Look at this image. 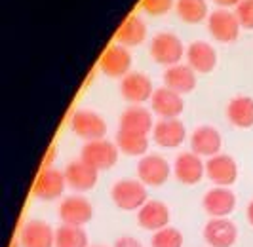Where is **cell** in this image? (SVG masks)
<instances>
[{"mask_svg":"<svg viewBox=\"0 0 253 247\" xmlns=\"http://www.w3.org/2000/svg\"><path fill=\"white\" fill-rule=\"evenodd\" d=\"M111 198H113L114 206L124 211H139L149 202L147 186L143 185L139 179L116 181L111 190Z\"/></svg>","mask_w":253,"mask_h":247,"instance_id":"1","label":"cell"},{"mask_svg":"<svg viewBox=\"0 0 253 247\" xmlns=\"http://www.w3.org/2000/svg\"><path fill=\"white\" fill-rule=\"evenodd\" d=\"M118 145L111 143L107 139H99V141H88L82 152H80V160L86 162L97 171H105L111 169L114 164L118 162Z\"/></svg>","mask_w":253,"mask_h":247,"instance_id":"2","label":"cell"},{"mask_svg":"<svg viewBox=\"0 0 253 247\" xmlns=\"http://www.w3.org/2000/svg\"><path fill=\"white\" fill-rule=\"evenodd\" d=\"M151 55L156 63L173 67L183 59V44L173 33H158L151 42Z\"/></svg>","mask_w":253,"mask_h":247,"instance_id":"3","label":"cell"},{"mask_svg":"<svg viewBox=\"0 0 253 247\" xmlns=\"http://www.w3.org/2000/svg\"><path fill=\"white\" fill-rule=\"evenodd\" d=\"M171 167L160 154H147L137 164V177L145 186H162L169 179Z\"/></svg>","mask_w":253,"mask_h":247,"instance_id":"4","label":"cell"},{"mask_svg":"<svg viewBox=\"0 0 253 247\" xmlns=\"http://www.w3.org/2000/svg\"><path fill=\"white\" fill-rule=\"evenodd\" d=\"M242 25L236 13L228 10H215L208 17V31L219 42H234L240 35Z\"/></svg>","mask_w":253,"mask_h":247,"instance_id":"5","label":"cell"},{"mask_svg":"<svg viewBox=\"0 0 253 247\" xmlns=\"http://www.w3.org/2000/svg\"><path fill=\"white\" fill-rule=\"evenodd\" d=\"M206 175L208 179L217 186L228 188L238 179V165L232 156L228 154H217L206 162Z\"/></svg>","mask_w":253,"mask_h":247,"instance_id":"6","label":"cell"},{"mask_svg":"<svg viewBox=\"0 0 253 247\" xmlns=\"http://www.w3.org/2000/svg\"><path fill=\"white\" fill-rule=\"evenodd\" d=\"M71 127L76 135L86 141H99L107 133L105 120L93 111H76L71 120Z\"/></svg>","mask_w":253,"mask_h":247,"instance_id":"7","label":"cell"},{"mask_svg":"<svg viewBox=\"0 0 253 247\" xmlns=\"http://www.w3.org/2000/svg\"><path fill=\"white\" fill-rule=\"evenodd\" d=\"M202 206L206 213L213 219H227L228 215L236 207V196L230 188L225 186H215L206 192L202 200Z\"/></svg>","mask_w":253,"mask_h":247,"instance_id":"8","label":"cell"},{"mask_svg":"<svg viewBox=\"0 0 253 247\" xmlns=\"http://www.w3.org/2000/svg\"><path fill=\"white\" fill-rule=\"evenodd\" d=\"M59 219L69 226H84L93 219V207L86 198L69 196L59 206Z\"/></svg>","mask_w":253,"mask_h":247,"instance_id":"9","label":"cell"},{"mask_svg":"<svg viewBox=\"0 0 253 247\" xmlns=\"http://www.w3.org/2000/svg\"><path fill=\"white\" fill-rule=\"evenodd\" d=\"M173 175L183 185H198L206 175V164L202 158L194 152H183L175 158L173 164Z\"/></svg>","mask_w":253,"mask_h":247,"instance_id":"10","label":"cell"},{"mask_svg":"<svg viewBox=\"0 0 253 247\" xmlns=\"http://www.w3.org/2000/svg\"><path fill=\"white\" fill-rule=\"evenodd\" d=\"M101 71L111 78H124L129 74L131 67V53L127 51L126 46L122 44H113L109 46L107 51L103 53L101 61H99Z\"/></svg>","mask_w":253,"mask_h":247,"instance_id":"11","label":"cell"},{"mask_svg":"<svg viewBox=\"0 0 253 247\" xmlns=\"http://www.w3.org/2000/svg\"><path fill=\"white\" fill-rule=\"evenodd\" d=\"M63 173L67 179V186L73 188L75 192H88L97 185V179H99V171L82 160L71 162Z\"/></svg>","mask_w":253,"mask_h":247,"instance_id":"12","label":"cell"},{"mask_svg":"<svg viewBox=\"0 0 253 247\" xmlns=\"http://www.w3.org/2000/svg\"><path fill=\"white\" fill-rule=\"evenodd\" d=\"M204 240L210 247H232L238 240V228L228 219H211L204 226Z\"/></svg>","mask_w":253,"mask_h":247,"instance_id":"13","label":"cell"},{"mask_svg":"<svg viewBox=\"0 0 253 247\" xmlns=\"http://www.w3.org/2000/svg\"><path fill=\"white\" fill-rule=\"evenodd\" d=\"M120 91H122V97L133 105L151 101L154 95L151 78L143 73H129L127 76H124L120 84Z\"/></svg>","mask_w":253,"mask_h":247,"instance_id":"14","label":"cell"},{"mask_svg":"<svg viewBox=\"0 0 253 247\" xmlns=\"http://www.w3.org/2000/svg\"><path fill=\"white\" fill-rule=\"evenodd\" d=\"M223 147V139L221 133L217 131L215 127L211 125H200L192 131L190 135V148L194 154H198L200 158L208 156V158H213L219 154V150Z\"/></svg>","mask_w":253,"mask_h":247,"instance_id":"15","label":"cell"},{"mask_svg":"<svg viewBox=\"0 0 253 247\" xmlns=\"http://www.w3.org/2000/svg\"><path fill=\"white\" fill-rule=\"evenodd\" d=\"M152 111L156 112L158 116H162V120H171L177 118L179 114L185 109V101L183 95L169 89V87H158L154 89V95L151 99Z\"/></svg>","mask_w":253,"mask_h":247,"instance_id":"16","label":"cell"},{"mask_svg":"<svg viewBox=\"0 0 253 247\" xmlns=\"http://www.w3.org/2000/svg\"><path fill=\"white\" fill-rule=\"evenodd\" d=\"M152 139L158 147L162 148H177L183 145V141L187 139V129L185 124L179 122L177 118L171 120H160L154 124L152 129Z\"/></svg>","mask_w":253,"mask_h":247,"instance_id":"17","label":"cell"},{"mask_svg":"<svg viewBox=\"0 0 253 247\" xmlns=\"http://www.w3.org/2000/svg\"><path fill=\"white\" fill-rule=\"evenodd\" d=\"M65 188H67L65 173L59 169H53V167L44 169L35 181V194L46 202L57 200L65 192Z\"/></svg>","mask_w":253,"mask_h":247,"instance_id":"18","label":"cell"},{"mask_svg":"<svg viewBox=\"0 0 253 247\" xmlns=\"http://www.w3.org/2000/svg\"><path fill=\"white\" fill-rule=\"evenodd\" d=\"M169 209L164 202L158 200H149L139 211H137V222L141 228L151 230V232H158L169 224Z\"/></svg>","mask_w":253,"mask_h":247,"instance_id":"19","label":"cell"},{"mask_svg":"<svg viewBox=\"0 0 253 247\" xmlns=\"http://www.w3.org/2000/svg\"><path fill=\"white\" fill-rule=\"evenodd\" d=\"M21 247H55V230L44 221H29L21 228Z\"/></svg>","mask_w":253,"mask_h":247,"instance_id":"20","label":"cell"},{"mask_svg":"<svg viewBox=\"0 0 253 247\" xmlns=\"http://www.w3.org/2000/svg\"><path fill=\"white\" fill-rule=\"evenodd\" d=\"M187 61L194 73H211L217 65V53L208 42H192L187 49Z\"/></svg>","mask_w":253,"mask_h":247,"instance_id":"21","label":"cell"},{"mask_svg":"<svg viewBox=\"0 0 253 247\" xmlns=\"http://www.w3.org/2000/svg\"><path fill=\"white\" fill-rule=\"evenodd\" d=\"M164 82L166 87L177 91V93H190L194 86H196V73L190 69L189 65H173L168 67V71L164 73Z\"/></svg>","mask_w":253,"mask_h":247,"instance_id":"22","label":"cell"},{"mask_svg":"<svg viewBox=\"0 0 253 247\" xmlns=\"http://www.w3.org/2000/svg\"><path fill=\"white\" fill-rule=\"evenodd\" d=\"M120 129L124 131H133V133H141V135H149L152 131V116L147 109H143L141 105H133L124 111L120 116Z\"/></svg>","mask_w":253,"mask_h":247,"instance_id":"23","label":"cell"},{"mask_svg":"<svg viewBox=\"0 0 253 247\" xmlns=\"http://www.w3.org/2000/svg\"><path fill=\"white\" fill-rule=\"evenodd\" d=\"M228 122L236 127L248 129L253 125V99L252 97H234L227 107Z\"/></svg>","mask_w":253,"mask_h":247,"instance_id":"24","label":"cell"},{"mask_svg":"<svg viewBox=\"0 0 253 247\" xmlns=\"http://www.w3.org/2000/svg\"><path fill=\"white\" fill-rule=\"evenodd\" d=\"M147 38V25L137 15H129L116 33V40L122 46H139Z\"/></svg>","mask_w":253,"mask_h":247,"instance_id":"25","label":"cell"},{"mask_svg":"<svg viewBox=\"0 0 253 247\" xmlns=\"http://www.w3.org/2000/svg\"><path fill=\"white\" fill-rule=\"evenodd\" d=\"M116 145L127 156H141L143 158V156H147V150H149V137L120 129L116 133Z\"/></svg>","mask_w":253,"mask_h":247,"instance_id":"26","label":"cell"},{"mask_svg":"<svg viewBox=\"0 0 253 247\" xmlns=\"http://www.w3.org/2000/svg\"><path fill=\"white\" fill-rule=\"evenodd\" d=\"M175 12L185 23H200L210 17L208 13V2L206 0H177Z\"/></svg>","mask_w":253,"mask_h":247,"instance_id":"27","label":"cell"},{"mask_svg":"<svg viewBox=\"0 0 253 247\" xmlns=\"http://www.w3.org/2000/svg\"><path fill=\"white\" fill-rule=\"evenodd\" d=\"M55 247H89L88 234L80 226L61 224L55 230Z\"/></svg>","mask_w":253,"mask_h":247,"instance_id":"28","label":"cell"},{"mask_svg":"<svg viewBox=\"0 0 253 247\" xmlns=\"http://www.w3.org/2000/svg\"><path fill=\"white\" fill-rule=\"evenodd\" d=\"M152 247H183V234L173 226H166L154 232L151 238Z\"/></svg>","mask_w":253,"mask_h":247,"instance_id":"29","label":"cell"},{"mask_svg":"<svg viewBox=\"0 0 253 247\" xmlns=\"http://www.w3.org/2000/svg\"><path fill=\"white\" fill-rule=\"evenodd\" d=\"M175 6V0H141V8L149 15H164Z\"/></svg>","mask_w":253,"mask_h":247,"instance_id":"30","label":"cell"},{"mask_svg":"<svg viewBox=\"0 0 253 247\" xmlns=\"http://www.w3.org/2000/svg\"><path fill=\"white\" fill-rule=\"evenodd\" d=\"M236 17L244 29L253 31V0H242L236 6Z\"/></svg>","mask_w":253,"mask_h":247,"instance_id":"31","label":"cell"},{"mask_svg":"<svg viewBox=\"0 0 253 247\" xmlns=\"http://www.w3.org/2000/svg\"><path fill=\"white\" fill-rule=\"evenodd\" d=\"M114 247H143L137 238H131V236H122L114 242Z\"/></svg>","mask_w":253,"mask_h":247,"instance_id":"32","label":"cell"},{"mask_svg":"<svg viewBox=\"0 0 253 247\" xmlns=\"http://www.w3.org/2000/svg\"><path fill=\"white\" fill-rule=\"evenodd\" d=\"M213 2L223 6V8H230V6H238L242 0H213Z\"/></svg>","mask_w":253,"mask_h":247,"instance_id":"33","label":"cell"},{"mask_svg":"<svg viewBox=\"0 0 253 247\" xmlns=\"http://www.w3.org/2000/svg\"><path fill=\"white\" fill-rule=\"evenodd\" d=\"M248 221L253 226V200L250 202V206H248Z\"/></svg>","mask_w":253,"mask_h":247,"instance_id":"34","label":"cell"},{"mask_svg":"<svg viewBox=\"0 0 253 247\" xmlns=\"http://www.w3.org/2000/svg\"><path fill=\"white\" fill-rule=\"evenodd\" d=\"M97 247H101V246H97Z\"/></svg>","mask_w":253,"mask_h":247,"instance_id":"35","label":"cell"}]
</instances>
